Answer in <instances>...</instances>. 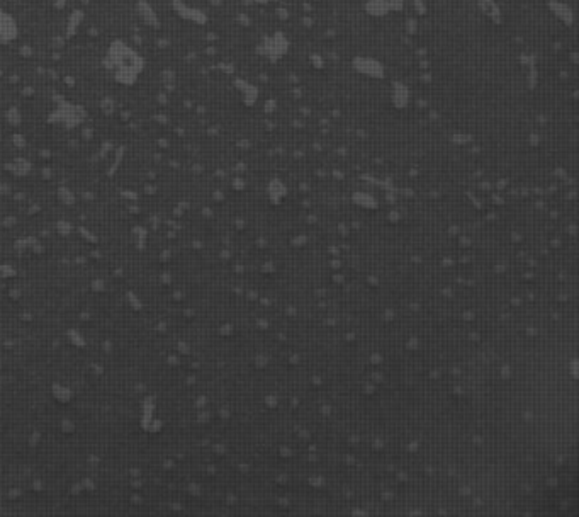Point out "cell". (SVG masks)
I'll list each match as a JSON object with an SVG mask.
<instances>
[{
  "instance_id": "cell-2",
  "label": "cell",
  "mask_w": 579,
  "mask_h": 517,
  "mask_svg": "<svg viewBox=\"0 0 579 517\" xmlns=\"http://www.w3.org/2000/svg\"><path fill=\"white\" fill-rule=\"evenodd\" d=\"M10 17L6 16V12H2V24H0V41L3 43H9L10 39L14 38V36L17 35V29L16 26H9V28H6L7 23H10Z\"/></svg>"
},
{
  "instance_id": "cell-1",
  "label": "cell",
  "mask_w": 579,
  "mask_h": 517,
  "mask_svg": "<svg viewBox=\"0 0 579 517\" xmlns=\"http://www.w3.org/2000/svg\"><path fill=\"white\" fill-rule=\"evenodd\" d=\"M109 60V72H112V75L119 80L121 72H123V67H126V77L128 84H133V80L136 79L141 72V58L138 57V53H134L131 48L123 46V45H114L109 50L108 53Z\"/></svg>"
}]
</instances>
